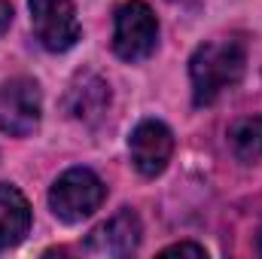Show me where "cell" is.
<instances>
[{
	"label": "cell",
	"mask_w": 262,
	"mask_h": 259,
	"mask_svg": "<svg viewBox=\"0 0 262 259\" xmlns=\"http://www.w3.org/2000/svg\"><path fill=\"white\" fill-rule=\"evenodd\" d=\"M244 73V46L238 40H213L198 46L189 58V76H192V98L198 107H207L235 85Z\"/></svg>",
	"instance_id": "obj_1"
},
{
	"label": "cell",
	"mask_w": 262,
	"mask_h": 259,
	"mask_svg": "<svg viewBox=\"0 0 262 259\" xmlns=\"http://www.w3.org/2000/svg\"><path fill=\"white\" fill-rule=\"evenodd\" d=\"M104 195H107V189H104V183H101V177L95 171L70 168L55 180V186L49 192V207H52V213L58 220L79 223V220L92 217L101 207Z\"/></svg>",
	"instance_id": "obj_2"
},
{
	"label": "cell",
	"mask_w": 262,
	"mask_h": 259,
	"mask_svg": "<svg viewBox=\"0 0 262 259\" xmlns=\"http://www.w3.org/2000/svg\"><path fill=\"white\" fill-rule=\"evenodd\" d=\"M159 40V25L143 0H128L116 9V31H113V52L122 61H140L152 55Z\"/></svg>",
	"instance_id": "obj_3"
},
{
	"label": "cell",
	"mask_w": 262,
	"mask_h": 259,
	"mask_svg": "<svg viewBox=\"0 0 262 259\" xmlns=\"http://www.w3.org/2000/svg\"><path fill=\"white\" fill-rule=\"evenodd\" d=\"M40 85L28 76H12L0 89V131L9 137H28L40 125Z\"/></svg>",
	"instance_id": "obj_4"
},
{
	"label": "cell",
	"mask_w": 262,
	"mask_h": 259,
	"mask_svg": "<svg viewBox=\"0 0 262 259\" xmlns=\"http://www.w3.org/2000/svg\"><path fill=\"white\" fill-rule=\"evenodd\" d=\"M37 40L49 52H67L79 40V21L73 0H28Z\"/></svg>",
	"instance_id": "obj_5"
},
{
	"label": "cell",
	"mask_w": 262,
	"mask_h": 259,
	"mask_svg": "<svg viewBox=\"0 0 262 259\" xmlns=\"http://www.w3.org/2000/svg\"><path fill=\"white\" fill-rule=\"evenodd\" d=\"M128 153L134 168L143 174V177H156L168 168L171 162V153H174V134L168 131V125L156 122V119H146L140 122L137 128L131 131L128 137Z\"/></svg>",
	"instance_id": "obj_6"
},
{
	"label": "cell",
	"mask_w": 262,
	"mask_h": 259,
	"mask_svg": "<svg viewBox=\"0 0 262 259\" xmlns=\"http://www.w3.org/2000/svg\"><path fill=\"white\" fill-rule=\"evenodd\" d=\"M140 244V220L137 213H131L128 207L119 210L116 217H110L107 223H101L98 229H92L89 241H85V253L92 256H128Z\"/></svg>",
	"instance_id": "obj_7"
},
{
	"label": "cell",
	"mask_w": 262,
	"mask_h": 259,
	"mask_svg": "<svg viewBox=\"0 0 262 259\" xmlns=\"http://www.w3.org/2000/svg\"><path fill=\"white\" fill-rule=\"evenodd\" d=\"M107 104H110V85L98 73H76V79L70 82V89L64 95L67 116H73L79 122L101 119Z\"/></svg>",
	"instance_id": "obj_8"
},
{
	"label": "cell",
	"mask_w": 262,
	"mask_h": 259,
	"mask_svg": "<svg viewBox=\"0 0 262 259\" xmlns=\"http://www.w3.org/2000/svg\"><path fill=\"white\" fill-rule=\"evenodd\" d=\"M31 229V204L9 183H0V250L18 244Z\"/></svg>",
	"instance_id": "obj_9"
},
{
	"label": "cell",
	"mask_w": 262,
	"mask_h": 259,
	"mask_svg": "<svg viewBox=\"0 0 262 259\" xmlns=\"http://www.w3.org/2000/svg\"><path fill=\"white\" fill-rule=\"evenodd\" d=\"M229 143L241 162H256L262 156V119L259 116L238 119L229 131Z\"/></svg>",
	"instance_id": "obj_10"
},
{
	"label": "cell",
	"mask_w": 262,
	"mask_h": 259,
	"mask_svg": "<svg viewBox=\"0 0 262 259\" xmlns=\"http://www.w3.org/2000/svg\"><path fill=\"white\" fill-rule=\"evenodd\" d=\"M162 253H189V256H204V247H201V244H192V241H180V244L165 247Z\"/></svg>",
	"instance_id": "obj_11"
},
{
	"label": "cell",
	"mask_w": 262,
	"mask_h": 259,
	"mask_svg": "<svg viewBox=\"0 0 262 259\" xmlns=\"http://www.w3.org/2000/svg\"><path fill=\"white\" fill-rule=\"evenodd\" d=\"M12 25V3L9 0H0V34Z\"/></svg>",
	"instance_id": "obj_12"
},
{
	"label": "cell",
	"mask_w": 262,
	"mask_h": 259,
	"mask_svg": "<svg viewBox=\"0 0 262 259\" xmlns=\"http://www.w3.org/2000/svg\"><path fill=\"white\" fill-rule=\"evenodd\" d=\"M259 256H262V229H259Z\"/></svg>",
	"instance_id": "obj_13"
},
{
	"label": "cell",
	"mask_w": 262,
	"mask_h": 259,
	"mask_svg": "<svg viewBox=\"0 0 262 259\" xmlns=\"http://www.w3.org/2000/svg\"><path fill=\"white\" fill-rule=\"evenodd\" d=\"M171 3H189V0H171Z\"/></svg>",
	"instance_id": "obj_14"
}]
</instances>
